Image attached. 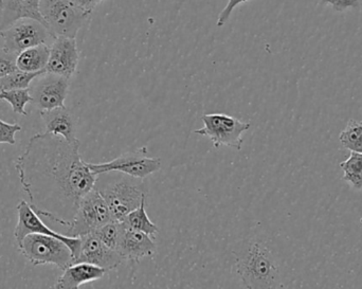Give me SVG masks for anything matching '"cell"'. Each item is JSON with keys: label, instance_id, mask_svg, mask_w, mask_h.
<instances>
[{"label": "cell", "instance_id": "obj_1", "mask_svg": "<svg viewBox=\"0 0 362 289\" xmlns=\"http://www.w3.org/2000/svg\"><path fill=\"white\" fill-rule=\"evenodd\" d=\"M15 169L32 209L68 227L81 199L98 182L80 155V141L69 143L52 134H36L17 158Z\"/></svg>", "mask_w": 362, "mask_h": 289}, {"label": "cell", "instance_id": "obj_2", "mask_svg": "<svg viewBox=\"0 0 362 289\" xmlns=\"http://www.w3.org/2000/svg\"><path fill=\"white\" fill-rule=\"evenodd\" d=\"M236 269L246 288H282L278 263L259 242H251L236 254Z\"/></svg>", "mask_w": 362, "mask_h": 289}, {"label": "cell", "instance_id": "obj_3", "mask_svg": "<svg viewBox=\"0 0 362 289\" xmlns=\"http://www.w3.org/2000/svg\"><path fill=\"white\" fill-rule=\"evenodd\" d=\"M40 11L54 37L76 38L93 14L74 0H40Z\"/></svg>", "mask_w": 362, "mask_h": 289}, {"label": "cell", "instance_id": "obj_4", "mask_svg": "<svg viewBox=\"0 0 362 289\" xmlns=\"http://www.w3.org/2000/svg\"><path fill=\"white\" fill-rule=\"evenodd\" d=\"M17 246L21 254L34 266L54 265L64 271L74 263L69 247L51 235L31 233L18 242Z\"/></svg>", "mask_w": 362, "mask_h": 289}, {"label": "cell", "instance_id": "obj_5", "mask_svg": "<svg viewBox=\"0 0 362 289\" xmlns=\"http://www.w3.org/2000/svg\"><path fill=\"white\" fill-rule=\"evenodd\" d=\"M141 180L124 174L102 188L95 187L107 203L114 220H124L127 214L139 207L144 197L148 196V190Z\"/></svg>", "mask_w": 362, "mask_h": 289}, {"label": "cell", "instance_id": "obj_6", "mask_svg": "<svg viewBox=\"0 0 362 289\" xmlns=\"http://www.w3.org/2000/svg\"><path fill=\"white\" fill-rule=\"evenodd\" d=\"M112 220L114 218L107 203L95 187L81 199L66 235L81 237L95 232L100 227Z\"/></svg>", "mask_w": 362, "mask_h": 289}, {"label": "cell", "instance_id": "obj_7", "mask_svg": "<svg viewBox=\"0 0 362 289\" xmlns=\"http://www.w3.org/2000/svg\"><path fill=\"white\" fill-rule=\"evenodd\" d=\"M204 127L194 133L210 138L213 146L242 150L243 135L251 126V122L242 121L226 114H208L202 117Z\"/></svg>", "mask_w": 362, "mask_h": 289}, {"label": "cell", "instance_id": "obj_8", "mask_svg": "<svg viewBox=\"0 0 362 289\" xmlns=\"http://www.w3.org/2000/svg\"><path fill=\"white\" fill-rule=\"evenodd\" d=\"M91 171L97 175L119 172L132 177L144 179L161 169L160 158L148 156V148L142 146L133 152L124 153L114 160L102 163H88Z\"/></svg>", "mask_w": 362, "mask_h": 289}, {"label": "cell", "instance_id": "obj_9", "mask_svg": "<svg viewBox=\"0 0 362 289\" xmlns=\"http://www.w3.org/2000/svg\"><path fill=\"white\" fill-rule=\"evenodd\" d=\"M0 37L4 40V47L12 52H23L25 49L40 44H52L54 36L50 30L40 21L33 18H21L0 31Z\"/></svg>", "mask_w": 362, "mask_h": 289}, {"label": "cell", "instance_id": "obj_10", "mask_svg": "<svg viewBox=\"0 0 362 289\" xmlns=\"http://www.w3.org/2000/svg\"><path fill=\"white\" fill-rule=\"evenodd\" d=\"M70 78L45 71L36 76L29 86L32 104L38 110L63 107L69 91Z\"/></svg>", "mask_w": 362, "mask_h": 289}, {"label": "cell", "instance_id": "obj_11", "mask_svg": "<svg viewBox=\"0 0 362 289\" xmlns=\"http://www.w3.org/2000/svg\"><path fill=\"white\" fill-rule=\"evenodd\" d=\"M17 216H18V222L15 227L14 237L16 243L21 242L23 237H27L31 233H40V235H51V237H57L66 244L71 250L72 256H74V262L78 258V252L81 248V237H68L66 235L55 232L51 230L48 226L44 224L40 218V216L32 209L29 203L25 201H19L16 207Z\"/></svg>", "mask_w": 362, "mask_h": 289}, {"label": "cell", "instance_id": "obj_12", "mask_svg": "<svg viewBox=\"0 0 362 289\" xmlns=\"http://www.w3.org/2000/svg\"><path fill=\"white\" fill-rule=\"evenodd\" d=\"M78 45L76 38L57 36L50 45V55L46 70L71 78L78 65Z\"/></svg>", "mask_w": 362, "mask_h": 289}, {"label": "cell", "instance_id": "obj_13", "mask_svg": "<svg viewBox=\"0 0 362 289\" xmlns=\"http://www.w3.org/2000/svg\"><path fill=\"white\" fill-rule=\"evenodd\" d=\"M123 261L118 252L107 247L95 233H89L81 237L80 252L74 263H89L110 271L118 269Z\"/></svg>", "mask_w": 362, "mask_h": 289}, {"label": "cell", "instance_id": "obj_14", "mask_svg": "<svg viewBox=\"0 0 362 289\" xmlns=\"http://www.w3.org/2000/svg\"><path fill=\"white\" fill-rule=\"evenodd\" d=\"M155 237L141 231L129 228L122 222V231L117 252L124 261H138L156 254Z\"/></svg>", "mask_w": 362, "mask_h": 289}, {"label": "cell", "instance_id": "obj_15", "mask_svg": "<svg viewBox=\"0 0 362 289\" xmlns=\"http://www.w3.org/2000/svg\"><path fill=\"white\" fill-rule=\"evenodd\" d=\"M46 131L64 138L69 143L78 142L76 138V119L66 106L50 110H40Z\"/></svg>", "mask_w": 362, "mask_h": 289}, {"label": "cell", "instance_id": "obj_16", "mask_svg": "<svg viewBox=\"0 0 362 289\" xmlns=\"http://www.w3.org/2000/svg\"><path fill=\"white\" fill-rule=\"evenodd\" d=\"M63 275L59 278L52 288L74 289L86 283L98 281L105 276L107 271L97 265L89 263H74L64 269Z\"/></svg>", "mask_w": 362, "mask_h": 289}, {"label": "cell", "instance_id": "obj_17", "mask_svg": "<svg viewBox=\"0 0 362 289\" xmlns=\"http://www.w3.org/2000/svg\"><path fill=\"white\" fill-rule=\"evenodd\" d=\"M40 0H4L0 6V31L21 18H33L47 25L40 11ZM48 28V25H47Z\"/></svg>", "mask_w": 362, "mask_h": 289}, {"label": "cell", "instance_id": "obj_18", "mask_svg": "<svg viewBox=\"0 0 362 289\" xmlns=\"http://www.w3.org/2000/svg\"><path fill=\"white\" fill-rule=\"evenodd\" d=\"M50 55V46L40 44L25 49L17 55L16 66L25 72H40L46 70Z\"/></svg>", "mask_w": 362, "mask_h": 289}, {"label": "cell", "instance_id": "obj_19", "mask_svg": "<svg viewBox=\"0 0 362 289\" xmlns=\"http://www.w3.org/2000/svg\"><path fill=\"white\" fill-rule=\"evenodd\" d=\"M146 199L148 196L144 197L141 204L137 209L132 211L131 213L125 216L124 220L121 222L124 223L129 228L135 229V230L141 231V232L146 233L150 237H154L157 233L159 232L158 226L154 224L148 213L146 211Z\"/></svg>", "mask_w": 362, "mask_h": 289}, {"label": "cell", "instance_id": "obj_20", "mask_svg": "<svg viewBox=\"0 0 362 289\" xmlns=\"http://www.w3.org/2000/svg\"><path fill=\"white\" fill-rule=\"evenodd\" d=\"M344 171V182H349L356 190L362 189V153L351 152L350 157L340 163Z\"/></svg>", "mask_w": 362, "mask_h": 289}, {"label": "cell", "instance_id": "obj_21", "mask_svg": "<svg viewBox=\"0 0 362 289\" xmlns=\"http://www.w3.org/2000/svg\"><path fill=\"white\" fill-rule=\"evenodd\" d=\"M45 71H47V70L40 72H25L17 68L16 70L11 72V73L0 78V93H2V91L14 90V89L29 88L32 81Z\"/></svg>", "mask_w": 362, "mask_h": 289}, {"label": "cell", "instance_id": "obj_22", "mask_svg": "<svg viewBox=\"0 0 362 289\" xmlns=\"http://www.w3.org/2000/svg\"><path fill=\"white\" fill-rule=\"evenodd\" d=\"M339 141L350 152L362 153V123L351 119L340 133Z\"/></svg>", "mask_w": 362, "mask_h": 289}, {"label": "cell", "instance_id": "obj_23", "mask_svg": "<svg viewBox=\"0 0 362 289\" xmlns=\"http://www.w3.org/2000/svg\"><path fill=\"white\" fill-rule=\"evenodd\" d=\"M0 100L8 102L12 106L13 112L21 116H28L25 110L28 103H32V97L29 88L14 89V90L2 91Z\"/></svg>", "mask_w": 362, "mask_h": 289}, {"label": "cell", "instance_id": "obj_24", "mask_svg": "<svg viewBox=\"0 0 362 289\" xmlns=\"http://www.w3.org/2000/svg\"><path fill=\"white\" fill-rule=\"evenodd\" d=\"M121 231H122V222L120 220H112L107 224L100 227L95 230V235L105 244L107 247L116 250L118 247L119 240H120Z\"/></svg>", "mask_w": 362, "mask_h": 289}, {"label": "cell", "instance_id": "obj_25", "mask_svg": "<svg viewBox=\"0 0 362 289\" xmlns=\"http://www.w3.org/2000/svg\"><path fill=\"white\" fill-rule=\"evenodd\" d=\"M16 53L2 47L0 49V78L17 69Z\"/></svg>", "mask_w": 362, "mask_h": 289}, {"label": "cell", "instance_id": "obj_26", "mask_svg": "<svg viewBox=\"0 0 362 289\" xmlns=\"http://www.w3.org/2000/svg\"><path fill=\"white\" fill-rule=\"evenodd\" d=\"M21 131V126L17 124V123L10 124V123L4 122L0 119V144L8 143L11 144V146H15L16 144L15 134Z\"/></svg>", "mask_w": 362, "mask_h": 289}, {"label": "cell", "instance_id": "obj_27", "mask_svg": "<svg viewBox=\"0 0 362 289\" xmlns=\"http://www.w3.org/2000/svg\"><path fill=\"white\" fill-rule=\"evenodd\" d=\"M321 6H329L335 12L342 13L348 8H361V0H320Z\"/></svg>", "mask_w": 362, "mask_h": 289}, {"label": "cell", "instance_id": "obj_28", "mask_svg": "<svg viewBox=\"0 0 362 289\" xmlns=\"http://www.w3.org/2000/svg\"><path fill=\"white\" fill-rule=\"evenodd\" d=\"M248 1V0H228L227 6L221 10V12L219 13L218 18H217L216 21V27L221 28L227 23V21L229 20L230 16H231L232 12H233L234 8L236 6H240V4H245V2Z\"/></svg>", "mask_w": 362, "mask_h": 289}, {"label": "cell", "instance_id": "obj_29", "mask_svg": "<svg viewBox=\"0 0 362 289\" xmlns=\"http://www.w3.org/2000/svg\"><path fill=\"white\" fill-rule=\"evenodd\" d=\"M76 4L82 6L83 8L87 11H91L93 12V8L98 6V4H101L103 0H74Z\"/></svg>", "mask_w": 362, "mask_h": 289}, {"label": "cell", "instance_id": "obj_30", "mask_svg": "<svg viewBox=\"0 0 362 289\" xmlns=\"http://www.w3.org/2000/svg\"><path fill=\"white\" fill-rule=\"evenodd\" d=\"M2 1H4V0H0V6H2Z\"/></svg>", "mask_w": 362, "mask_h": 289}]
</instances>
